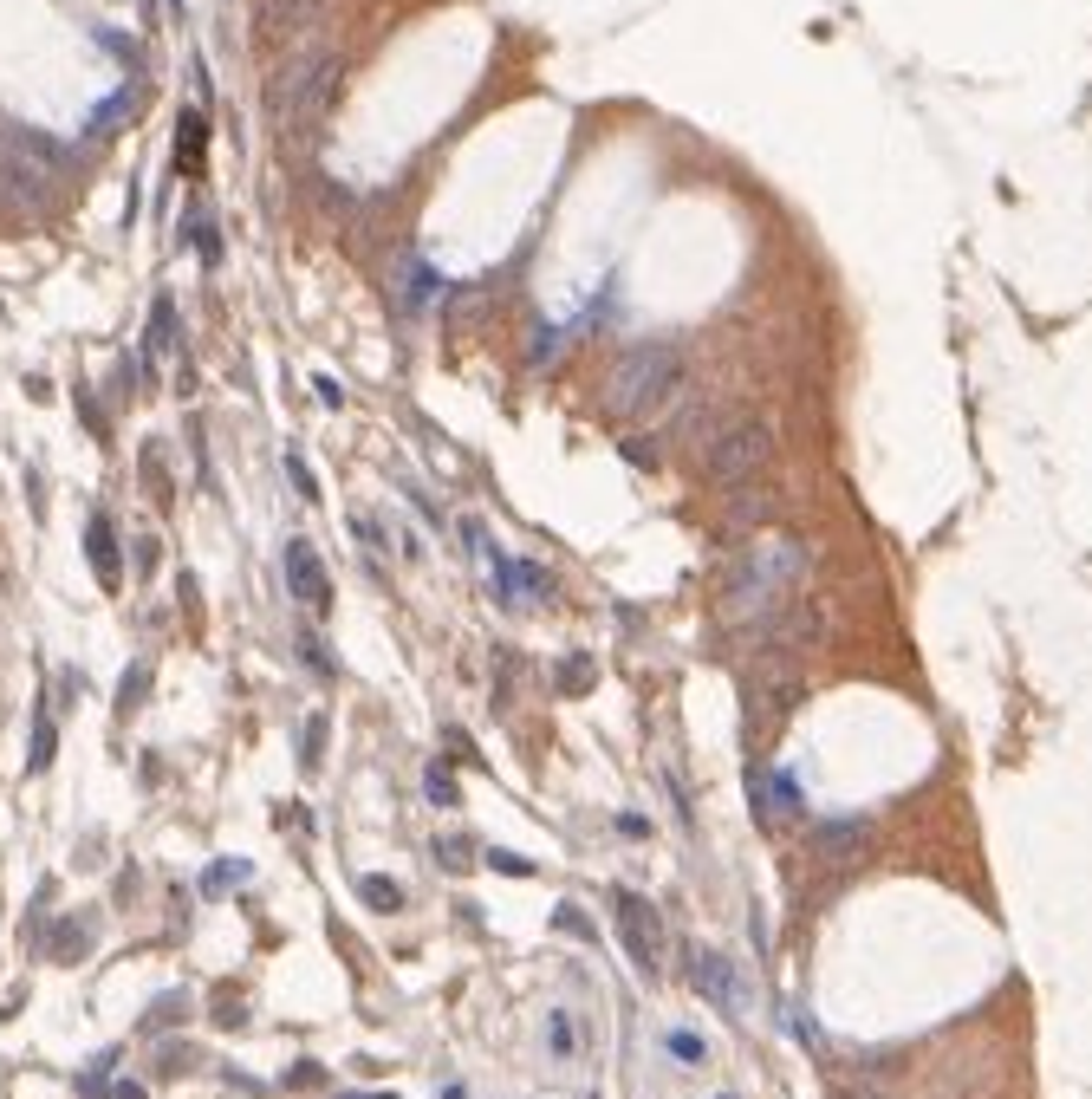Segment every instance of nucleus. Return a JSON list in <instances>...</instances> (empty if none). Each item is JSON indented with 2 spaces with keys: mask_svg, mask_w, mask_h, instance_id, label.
<instances>
[{
  "mask_svg": "<svg viewBox=\"0 0 1092 1099\" xmlns=\"http://www.w3.org/2000/svg\"><path fill=\"white\" fill-rule=\"evenodd\" d=\"M807 573H813V553L800 547V541H755L735 567H728V579H722V612H728V625H761L767 612H781V605L807 585Z\"/></svg>",
  "mask_w": 1092,
  "mask_h": 1099,
  "instance_id": "obj_1",
  "label": "nucleus"
},
{
  "mask_svg": "<svg viewBox=\"0 0 1092 1099\" xmlns=\"http://www.w3.org/2000/svg\"><path fill=\"white\" fill-rule=\"evenodd\" d=\"M676 384H683V346L676 338H644V346H631L612 378H605V410L624 423H644L657 417V410L676 397Z\"/></svg>",
  "mask_w": 1092,
  "mask_h": 1099,
  "instance_id": "obj_2",
  "label": "nucleus"
},
{
  "mask_svg": "<svg viewBox=\"0 0 1092 1099\" xmlns=\"http://www.w3.org/2000/svg\"><path fill=\"white\" fill-rule=\"evenodd\" d=\"M774 462V430L767 417H722L709 430V449H702V469H709L716 488H741V482H755L761 469Z\"/></svg>",
  "mask_w": 1092,
  "mask_h": 1099,
  "instance_id": "obj_3",
  "label": "nucleus"
},
{
  "mask_svg": "<svg viewBox=\"0 0 1092 1099\" xmlns=\"http://www.w3.org/2000/svg\"><path fill=\"white\" fill-rule=\"evenodd\" d=\"M332 91H338V59H332V53L293 59V65L274 79V117H280V131H312V125L326 117Z\"/></svg>",
  "mask_w": 1092,
  "mask_h": 1099,
  "instance_id": "obj_4",
  "label": "nucleus"
},
{
  "mask_svg": "<svg viewBox=\"0 0 1092 1099\" xmlns=\"http://www.w3.org/2000/svg\"><path fill=\"white\" fill-rule=\"evenodd\" d=\"M612 917H618V943H624V957L638 963L644 976H664V950H670V937H664L657 905H650L644 891H612Z\"/></svg>",
  "mask_w": 1092,
  "mask_h": 1099,
  "instance_id": "obj_5",
  "label": "nucleus"
},
{
  "mask_svg": "<svg viewBox=\"0 0 1092 1099\" xmlns=\"http://www.w3.org/2000/svg\"><path fill=\"white\" fill-rule=\"evenodd\" d=\"M690 983H696V995H709V1009H722L728 1021H741L748 983H741V969L728 963L722 950H696V957H690Z\"/></svg>",
  "mask_w": 1092,
  "mask_h": 1099,
  "instance_id": "obj_6",
  "label": "nucleus"
},
{
  "mask_svg": "<svg viewBox=\"0 0 1092 1099\" xmlns=\"http://www.w3.org/2000/svg\"><path fill=\"white\" fill-rule=\"evenodd\" d=\"M280 559H286V593H293L306 612H326V605H332V579H326V559L312 553V541H300V533H293Z\"/></svg>",
  "mask_w": 1092,
  "mask_h": 1099,
  "instance_id": "obj_7",
  "label": "nucleus"
},
{
  "mask_svg": "<svg viewBox=\"0 0 1092 1099\" xmlns=\"http://www.w3.org/2000/svg\"><path fill=\"white\" fill-rule=\"evenodd\" d=\"M781 488H741L735 501H728V515H722V547H735L741 533H755V527H767V521H781Z\"/></svg>",
  "mask_w": 1092,
  "mask_h": 1099,
  "instance_id": "obj_8",
  "label": "nucleus"
},
{
  "mask_svg": "<svg viewBox=\"0 0 1092 1099\" xmlns=\"http://www.w3.org/2000/svg\"><path fill=\"white\" fill-rule=\"evenodd\" d=\"M755 814H761V826H787V820H800L807 814V800H800V780L793 774H755Z\"/></svg>",
  "mask_w": 1092,
  "mask_h": 1099,
  "instance_id": "obj_9",
  "label": "nucleus"
},
{
  "mask_svg": "<svg viewBox=\"0 0 1092 1099\" xmlns=\"http://www.w3.org/2000/svg\"><path fill=\"white\" fill-rule=\"evenodd\" d=\"M547 1054L560 1061V1067H579V1061H586V1021H579L566 1002L547 1009Z\"/></svg>",
  "mask_w": 1092,
  "mask_h": 1099,
  "instance_id": "obj_10",
  "label": "nucleus"
},
{
  "mask_svg": "<svg viewBox=\"0 0 1092 1099\" xmlns=\"http://www.w3.org/2000/svg\"><path fill=\"white\" fill-rule=\"evenodd\" d=\"M495 573H501V599H553V573L547 567H533V559H495Z\"/></svg>",
  "mask_w": 1092,
  "mask_h": 1099,
  "instance_id": "obj_11",
  "label": "nucleus"
},
{
  "mask_svg": "<svg viewBox=\"0 0 1092 1099\" xmlns=\"http://www.w3.org/2000/svg\"><path fill=\"white\" fill-rule=\"evenodd\" d=\"M319 13H326V0H267V7H260V33H267V39H280V33H306Z\"/></svg>",
  "mask_w": 1092,
  "mask_h": 1099,
  "instance_id": "obj_12",
  "label": "nucleus"
},
{
  "mask_svg": "<svg viewBox=\"0 0 1092 1099\" xmlns=\"http://www.w3.org/2000/svg\"><path fill=\"white\" fill-rule=\"evenodd\" d=\"M865 846V820H827L813 833V852L819 859H852V852Z\"/></svg>",
  "mask_w": 1092,
  "mask_h": 1099,
  "instance_id": "obj_13",
  "label": "nucleus"
},
{
  "mask_svg": "<svg viewBox=\"0 0 1092 1099\" xmlns=\"http://www.w3.org/2000/svg\"><path fill=\"white\" fill-rule=\"evenodd\" d=\"M592 677H598V657L592 651H566L560 664H553V690H560V696H586Z\"/></svg>",
  "mask_w": 1092,
  "mask_h": 1099,
  "instance_id": "obj_14",
  "label": "nucleus"
},
{
  "mask_svg": "<svg viewBox=\"0 0 1092 1099\" xmlns=\"http://www.w3.org/2000/svg\"><path fill=\"white\" fill-rule=\"evenodd\" d=\"M358 898L371 911H403V885H397V878H384V872H364L358 878Z\"/></svg>",
  "mask_w": 1092,
  "mask_h": 1099,
  "instance_id": "obj_15",
  "label": "nucleus"
},
{
  "mask_svg": "<svg viewBox=\"0 0 1092 1099\" xmlns=\"http://www.w3.org/2000/svg\"><path fill=\"white\" fill-rule=\"evenodd\" d=\"M664 1047H670L676 1067H709V1041H702L696 1028H664Z\"/></svg>",
  "mask_w": 1092,
  "mask_h": 1099,
  "instance_id": "obj_16",
  "label": "nucleus"
},
{
  "mask_svg": "<svg viewBox=\"0 0 1092 1099\" xmlns=\"http://www.w3.org/2000/svg\"><path fill=\"white\" fill-rule=\"evenodd\" d=\"M91 567H99L105 585H117V547H111V521L91 515Z\"/></svg>",
  "mask_w": 1092,
  "mask_h": 1099,
  "instance_id": "obj_17",
  "label": "nucleus"
},
{
  "mask_svg": "<svg viewBox=\"0 0 1092 1099\" xmlns=\"http://www.w3.org/2000/svg\"><path fill=\"white\" fill-rule=\"evenodd\" d=\"M189 241H196V254H202L208 267H215V260H222V235H215V215H208L202 202H196V209H189Z\"/></svg>",
  "mask_w": 1092,
  "mask_h": 1099,
  "instance_id": "obj_18",
  "label": "nucleus"
},
{
  "mask_svg": "<svg viewBox=\"0 0 1092 1099\" xmlns=\"http://www.w3.org/2000/svg\"><path fill=\"white\" fill-rule=\"evenodd\" d=\"M423 794H429V807H455V800H463V788H455V774L443 762L423 768Z\"/></svg>",
  "mask_w": 1092,
  "mask_h": 1099,
  "instance_id": "obj_19",
  "label": "nucleus"
},
{
  "mask_svg": "<svg viewBox=\"0 0 1092 1099\" xmlns=\"http://www.w3.org/2000/svg\"><path fill=\"white\" fill-rule=\"evenodd\" d=\"M436 866H443V872H469V866H475V846H469L463 833L436 840Z\"/></svg>",
  "mask_w": 1092,
  "mask_h": 1099,
  "instance_id": "obj_20",
  "label": "nucleus"
},
{
  "mask_svg": "<svg viewBox=\"0 0 1092 1099\" xmlns=\"http://www.w3.org/2000/svg\"><path fill=\"white\" fill-rule=\"evenodd\" d=\"M176 163H189V169L202 163V117H196V111H189L183 131H176Z\"/></svg>",
  "mask_w": 1092,
  "mask_h": 1099,
  "instance_id": "obj_21",
  "label": "nucleus"
},
{
  "mask_svg": "<svg viewBox=\"0 0 1092 1099\" xmlns=\"http://www.w3.org/2000/svg\"><path fill=\"white\" fill-rule=\"evenodd\" d=\"M143 482H150V495L169 507V495H176V488H169V469H163V449H157V443L143 449Z\"/></svg>",
  "mask_w": 1092,
  "mask_h": 1099,
  "instance_id": "obj_22",
  "label": "nucleus"
},
{
  "mask_svg": "<svg viewBox=\"0 0 1092 1099\" xmlns=\"http://www.w3.org/2000/svg\"><path fill=\"white\" fill-rule=\"evenodd\" d=\"M319 748H326V716H306V742H300V768L306 774L319 768Z\"/></svg>",
  "mask_w": 1092,
  "mask_h": 1099,
  "instance_id": "obj_23",
  "label": "nucleus"
},
{
  "mask_svg": "<svg viewBox=\"0 0 1092 1099\" xmlns=\"http://www.w3.org/2000/svg\"><path fill=\"white\" fill-rule=\"evenodd\" d=\"M300 657H306V664H312V670H319V677H332V670H338V664H332V651H326V638H319V631H300Z\"/></svg>",
  "mask_w": 1092,
  "mask_h": 1099,
  "instance_id": "obj_24",
  "label": "nucleus"
},
{
  "mask_svg": "<svg viewBox=\"0 0 1092 1099\" xmlns=\"http://www.w3.org/2000/svg\"><path fill=\"white\" fill-rule=\"evenodd\" d=\"M286 475H293V488H300L306 501H319V475L306 469V456H286Z\"/></svg>",
  "mask_w": 1092,
  "mask_h": 1099,
  "instance_id": "obj_25",
  "label": "nucleus"
},
{
  "mask_svg": "<svg viewBox=\"0 0 1092 1099\" xmlns=\"http://www.w3.org/2000/svg\"><path fill=\"white\" fill-rule=\"evenodd\" d=\"M553 924H560V931H572V937H592V924H586V911H579V905H560V911H553Z\"/></svg>",
  "mask_w": 1092,
  "mask_h": 1099,
  "instance_id": "obj_26",
  "label": "nucleus"
},
{
  "mask_svg": "<svg viewBox=\"0 0 1092 1099\" xmlns=\"http://www.w3.org/2000/svg\"><path fill=\"white\" fill-rule=\"evenodd\" d=\"M312 384H319V404H326V410H345V384H338L332 372H319Z\"/></svg>",
  "mask_w": 1092,
  "mask_h": 1099,
  "instance_id": "obj_27",
  "label": "nucleus"
},
{
  "mask_svg": "<svg viewBox=\"0 0 1092 1099\" xmlns=\"http://www.w3.org/2000/svg\"><path fill=\"white\" fill-rule=\"evenodd\" d=\"M488 866H495V872H507V878H533V866L521 859V852H488Z\"/></svg>",
  "mask_w": 1092,
  "mask_h": 1099,
  "instance_id": "obj_28",
  "label": "nucleus"
},
{
  "mask_svg": "<svg viewBox=\"0 0 1092 1099\" xmlns=\"http://www.w3.org/2000/svg\"><path fill=\"white\" fill-rule=\"evenodd\" d=\"M241 878H248V866H208V891H222V885H241Z\"/></svg>",
  "mask_w": 1092,
  "mask_h": 1099,
  "instance_id": "obj_29",
  "label": "nucleus"
},
{
  "mask_svg": "<svg viewBox=\"0 0 1092 1099\" xmlns=\"http://www.w3.org/2000/svg\"><path fill=\"white\" fill-rule=\"evenodd\" d=\"M215 1021H222V1028H241V1021H248V1009H241V1002H215Z\"/></svg>",
  "mask_w": 1092,
  "mask_h": 1099,
  "instance_id": "obj_30",
  "label": "nucleus"
},
{
  "mask_svg": "<svg viewBox=\"0 0 1092 1099\" xmlns=\"http://www.w3.org/2000/svg\"><path fill=\"white\" fill-rule=\"evenodd\" d=\"M624 456L638 462V469H657V449H644V443H624Z\"/></svg>",
  "mask_w": 1092,
  "mask_h": 1099,
  "instance_id": "obj_31",
  "label": "nucleus"
},
{
  "mask_svg": "<svg viewBox=\"0 0 1092 1099\" xmlns=\"http://www.w3.org/2000/svg\"><path fill=\"white\" fill-rule=\"evenodd\" d=\"M618 833H631V840H644L650 826H644V814H618Z\"/></svg>",
  "mask_w": 1092,
  "mask_h": 1099,
  "instance_id": "obj_32",
  "label": "nucleus"
},
{
  "mask_svg": "<svg viewBox=\"0 0 1092 1099\" xmlns=\"http://www.w3.org/2000/svg\"><path fill=\"white\" fill-rule=\"evenodd\" d=\"M319 1080H326V1073L312 1067V1061H300V1067H293V1087H319Z\"/></svg>",
  "mask_w": 1092,
  "mask_h": 1099,
  "instance_id": "obj_33",
  "label": "nucleus"
},
{
  "mask_svg": "<svg viewBox=\"0 0 1092 1099\" xmlns=\"http://www.w3.org/2000/svg\"><path fill=\"white\" fill-rule=\"evenodd\" d=\"M436 1099H469V1087H463V1080H449V1087H436Z\"/></svg>",
  "mask_w": 1092,
  "mask_h": 1099,
  "instance_id": "obj_34",
  "label": "nucleus"
},
{
  "mask_svg": "<svg viewBox=\"0 0 1092 1099\" xmlns=\"http://www.w3.org/2000/svg\"><path fill=\"white\" fill-rule=\"evenodd\" d=\"M839 1099H885V1093H871V1087H859V1093H852V1087H845Z\"/></svg>",
  "mask_w": 1092,
  "mask_h": 1099,
  "instance_id": "obj_35",
  "label": "nucleus"
},
{
  "mask_svg": "<svg viewBox=\"0 0 1092 1099\" xmlns=\"http://www.w3.org/2000/svg\"><path fill=\"white\" fill-rule=\"evenodd\" d=\"M117 1099H143V1087H117Z\"/></svg>",
  "mask_w": 1092,
  "mask_h": 1099,
  "instance_id": "obj_36",
  "label": "nucleus"
},
{
  "mask_svg": "<svg viewBox=\"0 0 1092 1099\" xmlns=\"http://www.w3.org/2000/svg\"><path fill=\"white\" fill-rule=\"evenodd\" d=\"M364 1099H397V1093H364Z\"/></svg>",
  "mask_w": 1092,
  "mask_h": 1099,
  "instance_id": "obj_37",
  "label": "nucleus"
},
{
  "mask_svg": "<svg viewBox=\"0 0 1092 1099\" xmlns=\"http://www.w3.org/2000/svg\"><path fill=\"white\" fill-rule=\"evenodd\" d=\"M722 1099H728V1093H722Z\"/></svg>",
  "mask_w": 1092,
  "mask_h": 1099,
  "instance_id": "obj_38",
  "label": "nucleus"
}]
</instances>
